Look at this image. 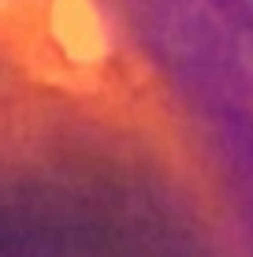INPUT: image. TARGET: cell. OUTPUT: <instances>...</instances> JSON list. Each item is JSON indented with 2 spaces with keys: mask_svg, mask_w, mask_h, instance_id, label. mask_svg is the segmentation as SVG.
<instances>
[{
  "mask_svg": "<svg viewBox=\"0 0 253 257\" xmlns=\"http://www.w3.org/2000/svg\"><path fill=\"white\" fill-rule=\"evenodd\" d=\"M49 30L71 67H101L112 56V30L97 0H49Z\"/></svg>",
  "mask_w": 253,
  "mask_h": 257,
  "instance_id": "cell-1",
  "label": "cell"
}]
</instances>
